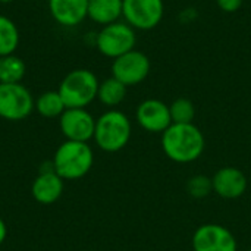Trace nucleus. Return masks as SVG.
<instances>
[{
	"mask_svg": "<svg viewBox=\"0 0 251 251\" xmlns=\"http://www.w3.org/2000/svg\"><path fill=\"white\" fill-rule=\"evenodd\" d=\"M59 125L69 141L88 143L94 138L96 119L87 109H66L59 118Z\"/></svg>",
	"mask_w": 251,
	"mask_h": 251,
	"instance_id": "obj_10",
	"label": "nucleus"
},
{
	"mask_svg": "<svg viewBox=\"0 0 251 251\" xmlns=\"http://www.w3.org/2000/svg\"><path fill=\"white\" fill-rule=\"evenodd\" d=\"M169 112H171L172 124H193L196 118L194 103L187 97L175 99L169 104Z\"/></svg>",
	"mask_w": 251,
	"mask_h": 251,
	"instance_id": "obj_20",
	"label": "nucleus"
},
{
	"mask_svg": "<svg viewBox=\"0 0 251 251\" xmlns=\"http://www.w3.org/2000/svg\"><path fill=\"white\" fill-rule=\"evenodd\" d=\"M197 18V9L194 7H185L181 13H179V21L184 24H190Z\"/></svg>",
	"mask_w": 251,
	"mask_h": 251,
	"instance_id": "obj_23",
	"label": "nucleus"
},
{
	"mask_svg": "<svg viewBox=\"0 0 251 251\" xmlns=\"http://www.w3.org/2000/svg\"><path fill=\"white\" fill-rule=\"evenodd\" d=\"M94 44L103 56L116 59L135 49L137 32L125 21H118L101 26V29L96 34Z\"/></svg>",
	"mask_w": 251,
	"mask_h": 251,
	"instance_id": "obj_5",
	"label": "nucleus"
},
{
	"mask_svg": "<svg viewBox=\"0 0 251 251\" xmlns=\"http://www.w3.org/2000/svg\"><path fill=\"white\" fill-rule=\"evenodd\" d=\"M165 15L163 0H122V18L135 31L156 28Z\"/></svg>",
	"mask_w": 251,
	"mask_h": 251,
	"instance_id": "obj_7",
	"label": "nucleus"
},
{
	"mask_svg": "<svg viewBox=\"0 0 251 251\" xmlns=\"http://www.w3.org/2000/svg\"><path fill=\"white\" fill-rule=\"evenodd\" d=\"M25 63L16 54L0 57V84L21 82L25 76Z\"/></svg>",
	"mask_w": 251,
	"mask_h": 251,
	"instance_id": "obj_18",
	"label": "nucleus"
},
{
	"mask_svg": "<svg viewBox=\"0 0 251 251\" xmlns=\"http://www.w3.org/2000/svg\"><path fill=\"white\" fill-rule=\"evenodd\" d=\"M206 149L204 134L194 124H172L162 134V150L175 163H193Z\"/></svg>",
	"mask_w": 251,
	"mask_h": 251,
	"instance_id": "obj_1",
	"label": "nucleus"
},
{
	"mask_svg": "<svg viewBox=\"0 0 251 251\" xmlns=\"http://www.w3.org/2000/svg\"><path fill=\"white\" fill-rule=\"evenodd\" d=\"M6 237H7V228H6V224H4V221L0 218V246L4 243Z\"/></svg>",
	"mask_w": 251,
	"mask_h": 251,
	"instance_id": "obj_24",
	"label": "nucleus"
},
{
	"mask_svg": "<svg viewBox=\"0 0 251 251\" xmlns=\"http://www.w3.org/2000/svg\"><path fill=\"white\" fill-rule=\"evenodd\" d=\"M35 110L43 118L53 119V118H60L62 113L66 110V106H65V101H63L62 96L59 94V91L51 90V91H46L37 97Z\"/></svg>",
	"mask_w": 251,
	"mask_h": 251,
	"instance_id": "obj_17",
	"label": "nucleus"
},
{
	"mask_svg": "<svg viewBox=\"0 0 251 251\" xmlns=\"http://www.w3.org/2000/svg\"><path fill=\"white\" fill-rule=\"evenodd\" d=\"M12 1H15V0H0V3H12Z\"/></svg>",
	"mask_w": 251,
	"mask_h": 251,
	"instance_id": "obj_25",
	"label": "nucleus"
},
{
	"mask_svg": "<svg viewBox=\"0 0 251 251\" xmlns=\"http://www.w3.org/2000/svg\"><path fill=\"white\" fill-rule=\"evenodd\" d=\"M94 153L88 143L66 140L54 153L53 165L56 174L63 181H76L84 178L93 168Z\"/></svg>",
	"mask_w": 251,
	"mask_h": 251,
	"instance_id": "obj_2",
	"label": "nucleus"
},
{
	"mask_svg": "<svg viewBox=\"0 0 251 251\" xmlns=\"http://www.w3.org/2000/svg\"><path fill=\"white\" fill-rule=\"evenodd\" d=\"M82 251H87V250H82Z\"/></svg>",
	"mask_w": 251,
	"mask_h": 251,
	"instance_id": "obj_26",
	"label": "nucleus"
},
{
	"mask_svg": "<svg viewBox=\"0 0 251 251\" xmlns=\"http://www.w3.org/2000/svg\"><path fill=\"white\" fill-rule=\"evenodd\" d=\"M151 71L149 56L141 50H131L112 62V76L126 87L138 85L147 79Z\"/></svg>",
	"mask_w": 251,
	"mask_h": 251,
	"instance_id": "obj_8",
	"label": "nucleus"
},
{
	"mask_svg": "<svg viewBox=\"0 0 251 251\" xmlns=\"http://www.w3.org/2000/svg\"><path fill=\"white\" fill-rule=\"evenodd\" d=\"M35 107L29 90L21 82L0 84V118L18 122L28 118Z\"/></svg>",
	"mask_w": 251,
	"mask_h": 251,
	"instance_id": "obj_6",
	"label": "nucleus"
},
{
	"mask_svg": "<svg viewBox=\"0 0 251 251\" xmlns=\"http://www.w3.org/2000/svg\"><path fill=\"white\" fill-rule=\"evenodd\" d=\"M194 251H237L238 244L234 234L219 224H204L199 226L191 240Z\"/></svg>",
	"mask_w": 251,
	"mask_h": 251,
	"instance_id": "obj_9",
	"label": "nucleus"
},
{
	"mask_svg": "<svg viewBox=\"0 0 251 251\" xmlns=\"http://www.w3.org/2000/svg\"><path fill=\"white\" fill-rule=\"evenodd\" d=\"M88 18L101 26L121 21L122 0H88Z\"/></svg>",
	"mask_w": 251,
	"mask_h": 251,
	"instance_id": "obj_15",
	"label": "nucleus"
},
{
	"mask_svg": "<svg viewBox=\"0 0 251 251\" xmlns=\"http://www.w3.org/2000/svg\"><path fill=\"white\" fill-rule=\"evenodd\" d=\"M132 125L129 118L116 109H110L96 119L94 141L103 151L116 153L126 147L131 140Z\"/></svg>",
	"mask_w": 251,
	"mask_h": 251,
	"instance_id": "obj_3",
	"label": "nucleus"
},
{
	"mask_svg": "<svg viewBox=\"0 0 251 251\" xmlns=\"http://www.w3.org/2000/svg\"><path fill=\"white\" fill-rule=\"evenodd\" d=\"M99 79L88 69H74L60 82L57 91L66 109H85L97 99Z\"/></svg>",
	"mask_w": 251,
	"mask_h": 251,
	"instance_id": "obj_4",
	"label": "nucleus"
},
{
	"mask_svg": "<svg viewBox=\"0 0 251 251\" xmlns=\"http://www.w3.org/2000/svg\"><path fill=\"white\" fill-rule=\"evenodd\" d=\"M187 193L193 199H206L213 193L212 178L206 175H194L187 181Z\"/></svg>",
	"mask_w": 251,
	"mask_h": 251,
	"instance_id": "obj_21",
	"label": "nucleus"
},
{
	"mask_svg": "<svg viewBox=\"0 0 251 251\" xmlns=\"http://www.w3.org/2000/svg\"><path fill=\"white\" fill-rule=\"evenodd\" d=\"M250 251H251V249H250Z\"/></svg>",
	"mask_w": 251,
	"mask_h": 251,
	"instance_id": "obj_27",
	"label": "nucleus"
},
{
	"mask_svg": "<svg viewBox=\"0 0 251 251\" xmlns=\"http://www.w3.org/2000/svg\"><path fill=\"white\" fill-rule=\"evenodd\" d=\"M51 18L62 26H76L88 18V0H49Z\"/></svg>",
	"mask_w": 251,
	"mask_h": 251,
	"instance_id": "obj_13",
	"label": "nucleus"
},
{
	"mask_svg": "<svg viewBox=\"0 0 251 251\" xmlns=\"http://www.w3.org/2000/svg\"><path fill=\"white\" fill-rule=\"evenodd\" d=\"M244 1L246 0H216V4L225 13H235L243 7Z\"/></svg>",
	"mask_w": 251,
	"mask_h": 251,
	"instance_id": "obj_22",
	"label": "nucleus"
},
{
	"mask_svg": "<svg viewBox=\"0 0 251 251\" xmlns=\"http://www.w3.org/2000/svg\"><path fill=\"white\" fill-rule=\"evenodd\" d=\"M18 44H19L18 26L10 18L0 15V57L15 54Z\"/></svg>",
	"mask_w": 251,
	"mask_h": 251,
	"instance_id": "obj_19",
	"label": "nucleus"
},
{
	"mask_svg": "<svg viewBox=\"0 0 251 251\" xmlns=\"http://www.w3.org/2000/svg\"><path fill=\"white\" fill-rule=\"evenodd\" d=\"M135 118L138 125L151 134H163L172 125L169 104L159 99L143 100L137 107Z\"/></svg>",
	"mask_w": 251,
	"mask_h": 251,
	"instance_id": "obj_11",
	"label": "nucleus"
},
{
	"mask_svg": "<svg viewBox=\"0 0 251 251\" xmlns=\"http://www.w3.org/2000/svg\"><path fill=\"white\" fill-rule=\"evenodd\" d=\"M126 90H128V87L125 84H122L116 78L110 76L99 84L97 99L103 106H106L109 109H115L125 100Z\"/></svg>",
	"mask_w": 251,
	"mask_h": 251,
	"instance_id": "obj_16",
	"label": "nucleus"
},
{
	"mask_svg": "<svg viewBox=\"0 0 251 251\" xmlns=\"http://www.w3.org/2000/svg\"><path fill=\"white\" fill-rule=\"evenodd\" d=\"M213 193L225 200L240 199L247 190V178L243 171L234 166H224L212 176Z\"/></svg>",
	"mask_w": 251,
	"mask_h": 251,
	"instance_id": "obj_12",
	"label": "nucleus"
},
{
	"mask_svg": "<svg viewBox=\"0 0 251 251\" xmlns=\"http://www.w3.org/2000/svg\"><path fill=\"white\" fill-rule=\"evenodd\" d=\"M63 179L56 174V171L40 172L32 182V197L40 204H53L56 203L63 193Z\"/></svg>",
	"mask_w": 251,
	"mask_h": 251,
	"instance_id": "obj_14",
	"label": "nucleus"
}]
</instances>
